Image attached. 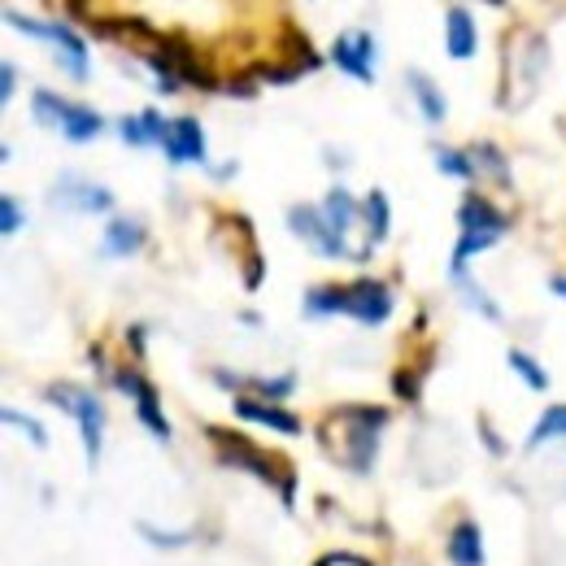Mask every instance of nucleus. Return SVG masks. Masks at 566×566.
<instances>
[{"label": "nucleus", "mask_w": 566, "mask_h": 566, "mask_svg": "<svg viewBox=\"0 0 566 566\" xmlns=\"http://www.w3.org/2000/svg\"><path fill=\"white\" fill-rule=\"evenodd\" d=\"M445 49H449V57L453 62H471L475 57V49H479V31H475V18H471V10H449V18H445Z\"/></svg>", "instance_id": "11"}, {"label": "nucleus", "mask_w": 566, "mask_h": 566, "mask_svg": "<svg viewBox=\"0 0 566 566\" xmlns=\"http://www.w3.org/2000/svg\"><path fill=\"white\" fill-rule=\"evenodd\" d=\"M127 336H131V349H136V358H140V353H144V327H131Z\"/></svg>", "instance_id": "36"}, {"label": "nucleus", "mask_w": 566, "mask_h": 566, "mask_svg": "<svg viewBox=\"0 0 566 566\" xmlns=\"http://www.w3.org/2000/svg\"><path fill=\"white\" fill-rule=\"evenodd\" d=\"M49 201L62 205V209H79V214H105V209H114V192L101 188V183H88L79 175H62V183L53 188Z\"/></svg>", "instance_id": "7"}, {"label": "nucleus", "mask_w": 566, "mask_h": 566, "mask_svg": "<svg viewBox=\"0 0 566 566\" xmlns=\"http://www.w3.org/2000/svg\"><path fill=\"white\" fill-rule=\"evenodd\" d=\"M436 170L453 175V179H475V157L458 153V149H436Z\"/></svg>", "instance_id": "24"}, {"label": "nucleus", "mask_w": 566, "mask_h": 566, "mask_svg": "<svg viewBox=\"0 0 566 566\" xmlns=\"http://www.w3.org/2000/svg\"><path fill=\"white\" fill-rule=\"evenodd\" d=\"M14 88H18V66H14V62H5V66H0V101H10V97H14Z\"/></svg>", "instance_id": "32"}, {"label": "nucleus", "mask_w": 566, "mask_h": 566, "mask_svg": "<svg viewBox=\"0 0 566 566\" xmlns=\"http://www.w3.org/2000/svg\"><path fill=\"white\" fill-rule=\"evenodd\" d=\"M101 131H105V118H101L92 105H70L66 127H62V136H66L70 144H88V140H97Z\"/></svg>", "instance_id": "18"}, {"label": "nucleus", "mask_w": 566, "mask_h": 566, "mask_svg": "<svg viewBox=\"0 0 566 566\" xmlns=\"http://www.w3.org/2000/svg\"><path fill=\"white\" fill-rule=\"evenodd\" d=\"M362 218H366V231H371V248H375V244H384V240H388V231H393V209H388V196H384L380 188L362 201Z\"/></svg>", "instance_id": "19"}, {"label": "nucleus", "mask_w": 566, "mask_h": 566, "mask_svg": "<svg viewBox=\"0 0 566 566\" xmlns=\"http://www.w3.org/2000/svg\"><path fill=\"white\" fill-rule=\"evenodd\" d=\"M114 388L118 393H127V397H136V419L166 445L170 440V423H166V414H162V406H157V393H153V384L140 375V371H131V366H123V371H114Z\"/></svg>", "instance_id": "5"}, {"label": "nucleus", "mask_w": 566, "mask_h": 566, "mask_svg": "<svg viewBox=\"0 0 566 566\" xmlns=\"http://www.w3.org/2000/svg\"><path fill=\"white\" fill-rule=\"evenodd\" d=\"M505 362H510V371H518V380H523L531 393H544V388H549V375L540 371V362H536L531 353H523V349H510V353H505Z\"/></svg>", "instance_id": "23"}, {"label": "nucleus", "mask_w": 566, "mask_h": 566, "mask_svg": "<svg viewBox=\"0 0 566 566\" xmlns=\"http://www.w3.org/2000/svg\"><path fill=\"white\" fill-rule=\"evenodd\" d=\"M340 419L349 423V453H345V466L366 475L375 466V449H380V427L388 423V410H371V406H353V410H340Z\"/></svg>", "instance_id": "2"}, {"label": "nucleus", "mask_w": 566, "mask_h": 566, "mask_svg": "<svg viewBox=\"0 0 566 566\" xmlns=\"http://www.w3.org/2000/svg\"><path fill=\"white\" fill-rule=\"evenodd\" d=\"M49 44H57L62 70H66L75 83H83V79H88V44H83V36H75L66 23H49Z\"/></svg>", "instance_id": "10"}, {"label": "nucleus", "mask_w": 566, "mask_h": 566, "mask_svg": "<svg viewBox=\"0 0 566 566\" xmlns=\"http://www.w3.org/2000/svg\"><path fill=\"white\" fill-rule=\"evenodd\" d=\"M227 92L231 97H253V79H235V83H227Z\"/></svg>", "instance_id": "34"}, {"label": "nucleus", "mask_w": 566, "mask_h": 566, "mask_svg": "<svg viewBox=\"0 0 566 566\" xmlns=\"http://www.w3.org/2000/svg\"><path fill=\"white\" fill-rule=\"evenodd\" d=\"M319 209H323V218L332 222V231H340V235H349V227L358 222V209H362V205H358V201L349 196V188H340V183H336V188L327 192V201H323Z\"/></svg>", "instance_id": "17"}, {"label": "nucleus", "mask_w": 566, "mask_h": 566, "mask_svg": "<svg viewBox=\"0 0 566 566\" xmlns=\"http://www.w3.org/2000/svg\"><path fill=\"white\" fill-rule=\"evenodd\" d=\"M235 414L244 423H261L270 432H283V436H301V419L293 410H283L274 401H253V397H235Z\"/></svg>", "instance_id": "9"}, {"label": "nucleus", "mask_w": 566, "mask_h": 566, "mask_svg": "<svg viewBox=\"0 0 566 566\" xmlns=\"http://www.w3.org/2000/svg\"><path fill=\"white\" fill-rule=\"evenodd\" d=\"M458 283H462V293H466V301H471V306H475V310H479L484 319H492V323L501 319V310H497V306H492V301L484 297V288H479V283H471V279H458Z\"/></svg>", "instance_id": "30"}, {"label": "nucleus", "mask_w": 566, "mask_h": 566, "mask_svg": "<svg viewBox=\"0 0 566 566\" xmlns=\"http://www.w3.org/2000/svg\"><path fill=\"white\" fill-rule=\"evenodd\" d=\"M471 157H475V170L484 166L488 175L505 179V157H501V149H497V144H475V149H471Z\"/></svg>", "instance_id": "27"}, {"label": "nucleus", "mask_w": 566, "mask_h": 566, "mask_svg": "<svg viewBox=\"0 0 566 566\" xmlns=\"http://www.w3.org/2000/svg\"><path fill=\"white\" fill-rule=\"evenodd\" d=\"M49 401H53L57 410H66V414L79 423L88 466L97 471V462H101V445H105V440H101V436H105V406H101L92 393L75 388V384H53V388H49Z\"/></svg>", "instance_id": "1"}, {"label": "nucleus", "mask_w": 566, "mask_h": 566, "mask_svg": "<svg viewBox=\"0 0 566 566\" xmlns=\"http://www.w3.org/2000/svg\"><path fill=\"white\" fill-rule=\"evenodd\" d=\"M458 222H462V231H492V235L510 231V218L488 196H466L462 209H458Z\"/></svg>", "instance_id": "14"}, {"label": "nucleus", "mask_w": 566, "mask_h": 566, "mask_svg": "<svg viewBox=\"0 0 566 566\" xmlns=\"http://www.w3.org/2000/svg\"><path fill=\"white\" fill-rule=\"evenodd\" d=\"M449 562L453 566H484V531L475 518H462L453 531H449V544H445Z\"/></svg>", "instance_id": "13"}, {"label": "nucleus", "mask_w": 566, "mask_h": 566, "mask_svg": "<svg viewBox=\"0 0 566 566\" xmlns=\"http://www.w3.org/2000/svg\"><path fill=\"white\" fill-rule=\"evenodd\" d=\"M332 62H336V70L353 75L358 83H375V36L371 31H345V36H336Z\"/></svg>", "instance_id": "6"}, {"label": "nucleus", "mask_w": 566, "mask_h": 566, "mask_svg": "<svg viewBox=\"0 0 566 566\" xmlns=\"http://www.w3.org/2000/svg\"><path fill=\"white\" fill-rule=\"evenodd\" d=\"M479 432H484V445H488V449H492V453H501V449H505V445H501V440H497V432H492V427H488V423H479Z\"/></svg>", "instance_id": "35"}, {"label": "nucleus", "mask_w": 566, "mask_h": 566, "mask_svg": "<svg viewBox=\"0 0 566 566\" xmlns=\"http://www.w3.org/2000/svg\"><path fill=\"white\" fill-rule=\"evenodd\" d=\"M118 136H123L127 144H136V149H144V144H149V136H144V123H140V114H136V118H123V123H118Z\"/></svg>", "instance_id": "31"}, {"label": "nucleus", "mask_w": 566, "mask_h": 566, "mask_svg": "<svg viewBox=\"0 0 566 566\" xmlns=\"http://www.w3.org/2000/svg\"><path fill=\"white\" fill-rule=\"evenodd\" d=\"M345 314L358 319L362 327H380L393 319V293H388V283L380 279H358L345 288Z\"/></svg>", "instance_id": "4"}, {"label": "nucleus", "mask_w": 566, "mask_h": 566, "mask_svg": "<svg viewBox=\"0 0 566 566\" xmlns=\"http://www.w3.org/2000/svg\"><path fill=\"white\" fill-rule=\"evenodd\" d=\"M144 248V222H136V218H114L110 227H105V240H101V253L105 257H131V253H140Z\"/></svg>", "instance_id": "15"}, {"label": "nucleus", "mask_w": 566, "mask_h": 566, "mask_svg": "<svg viewBox=\"0 0 566 566\" xmlns=\"http://www.w3.org/2000/svg\"><path fill=\"white\" fill-rule=\"evenodd\" d=\"M0 419H5L10 427H18V432H27L36 449H44V445H49V432H44V423H36L31 414H23V410H5V414H0Z\"/></svg>", "instance_id": "26"}, {"label": "nucleus", "mask_w": 566, "mask_h": 566, "mask_svg": "<svg viewBox=\"0 0 566 566\" xmlns=\"http://www.w3.org/2000/svg\"><path fill=\"white\" fill-rule=\"evenodd\" d=\"M393 388H397V397H406V401H414V397H419V375H410V371H397V380H393Z\"/></svg>", "instance_id": "33"}, {"label": "nucleus", "mask_w": 566, "mask_h": 566, "mask_svg": "<svg viewBox=\"0 0 566 566\" xmlns=\"http://www.w3.org/2000/svg\"><path fill=\"white\" fill-rule=\"evenodd\" d=\"M248 388H253V393H261L266 401H283V397H293L297 375L288 371V375H279V380H248Z\"/></svg>", "instance_id": "25"}, {"label": "nucleus", "mask_w": 566, "mask_h": 566, "mask_svg": "<svg viewBox=\"0 0 566 566\" xmlns=\"http://www.w3.org/2000/svg\"><path fill=\"white\" fill-rule=\"evenodd\" d=\"M218 436V449H222V462L227 466H244V471H253L257 479H274V466H270V458H261L244 436H227V432H214Z\"/></svg>", "instance_id": "12"}, {"label": "nucleus", "mask_w": 566, "mask_h": 566, "mask_svg": "<svg viewBox=\"0 0 566 566\" xmlns=\"http://www.w3.org/2000/svg\"><path fill=\"white\" fill-rule=\"evenodd\" d=\"M549 288H553L557 297H566V274H553V279H549Z\"/></svg>", "instance_id": "37"}, {"label": "nucleus", "mask_w": 566, "mask_h": 566, "mask_svg": "<svg viewBox=\"0 0 566 566\" xmlns=\"http://www.w3.org/2000/svg\"><path fill=\"white\" fill-rule=\"evenodd\" d=\"M406 83H410V92H414V101H419V110H423V118L436 127V123H445V114H449V101H445V92L423 75V70H410L406 75Z\"/></svg>", "instance_id": "16"}, {"label": "nucleus", "mask_w": 566, "mask_h": 566, "mask_svg": "<svg viewBox=\"0 0 566 566\" xmlns=\"http://www.w3.org/2000/svg\"><path fill=\"white\" fill-rule=\"evenodd\" d=\"M23 222H27V214L18 209V201H14V196H0V231H5V235H18Z\"/></svg>", "instance_id": "29"}, {"label": "nucleus", "mask_w": 566, "mask_h": 566, "mask_svg": "<svg viewBox=\"0 0 566 566\" xmlns=\"http://www.w3.org/2000/svg\"><path fill=\"white\" fill-rule=\"evenodd\" d=\"M557 436H566V406H549V410L536 419V427H531V436H527V449H540V445H549V440H557Z\"/></svg>", "instance_id": "21"}, {"label": "nucleus", "mask_w": 566, "mask_h": 566, "mask_svg": "<svg viewBox=\"0 0 566 566\" xmlns=\"http://www.w3.org/2000/svg\"><path fill=\"white\" fill-rule=\"evenodd\" d=\"M306 314L310 319H327V314H345V288H310L306 293Z\"/></svg>", "instance_id": "22"}, {"label": "nucleus", "mask_w": 566, "mask_h": 566, "mask_svg": "<svg viewBox=\"0 0 566 566\" xmlns=\"http://www.w3.org/2000/svg\"><path fill=\"white\" fill-rule=\"evenodd\" d=\"M31 114H36V123H40V127L62 131V127H66V114H70V101H62L57 92L40 88V92L31 97Z\"/></svg>", "instance_id": "20"}, {"label": "nucleus", "mask_w": 566, "mask_h": 566, "mask_svg": "<svg viewBox=\"0 0 566 566\" xmlns=\"http://www.w3.org/2000/svg\"><path fill=\"white\" fill-rule=\"evenodd\" d=\"M288 227L319 253V257H349V261H358V253L349 248V240L340 235V231H332V222L323 218V209H314V205H293L288 209Z\"/></svg>", "instance_id": "3"}, {"label": "nucleus", "mask_w": 566, "mask_h": 566, "mask_svg": "<svg viewBox=\"0 0 566 566\" xmlns=\"http://www.w3.org/2000/svg\"><path fill=\"white\" fill-rule=\"evenodd\" d=\"M162 153L175 162V166H188V162H205V131L196 118H175L166 140H162Z\"/></svg>", "instance_id": "8"}, {"label": "nucleus", "mask_w": 566, "mask_h": 566, "mask_svg": "<svg viewBox=\"0 0 566 566\" xmlns=\"http://www.w3.org/2000/svg\"><path fill=\"white\" fill-rule=\"evenodd\" d=\"M140 536L153 540V549H183L192 540V531H157L153 523H140Z\"/></svg>", "instance_id": "28"}]
</instances>
